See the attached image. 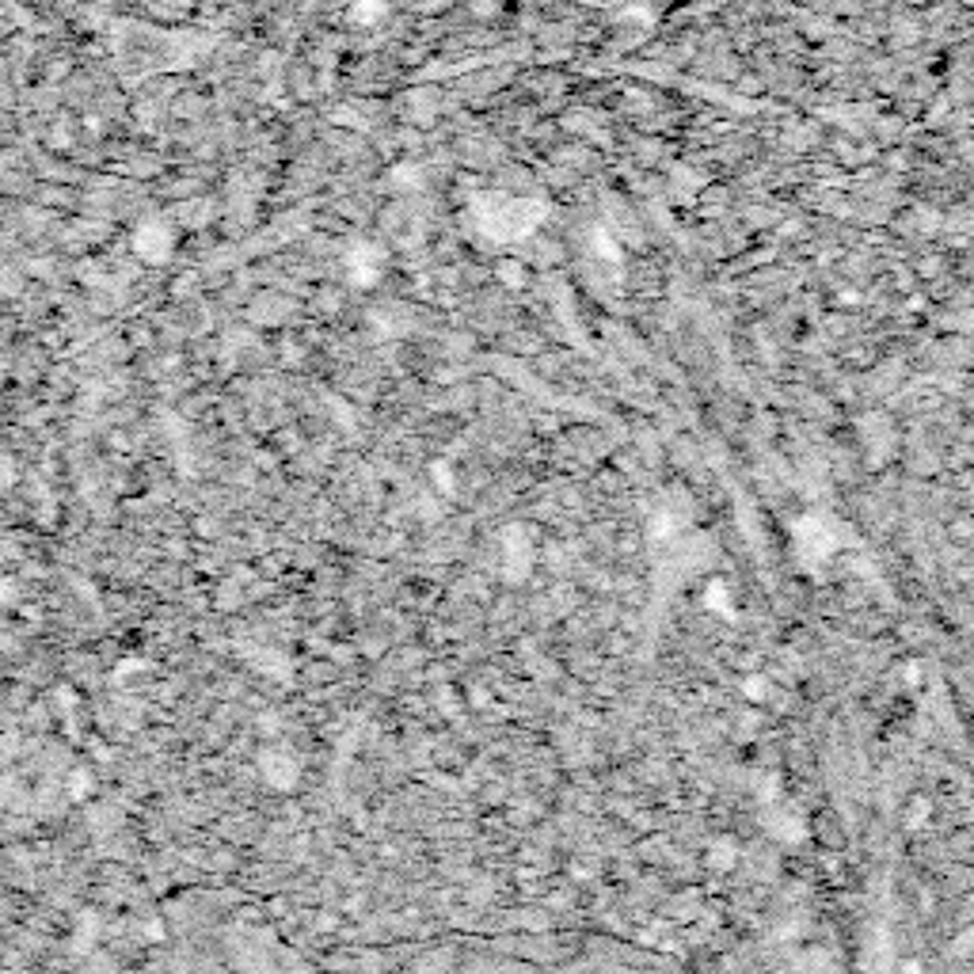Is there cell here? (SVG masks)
<instances>
[{"instance_id":"cell-5","label":"cell","mask_w":974,"mask_h":974,"mask_svg":"<svg viewBox=\"0 0 974 974\" xmlns=\"http://www.w3.org/2000/svg\"><path fill=\"white\" fill-rule=\"evenodd\" d=\"M259 772L267 784L278 788V792H293L301 780V762L285 746H267L259 754Z\"/></svg>"},{"instance_id":"cell-4","label":"cell","mask_w":974,"mask_h":974,"mask_svg":"<svg viewBox=\"0 0 974 974\" xmlns=\"http://www.w3.org/2000/svg\"><path fill=\"white\" fill-rule=\"evenodd\" d=\"M385 275V252L377 244H354L346 252V278L358 290H374Z\"/></svg>"},{"instance_id":"cell-3","label":"cell","mask_w":974,"mask_h":974,"mask_svg":"<svg viewBox=\"0 0 974 974\" xmlns=\"http://www.w3.org/2000/svg\"><path fill=\"white\" fill-rule=\"evenodd\" d=\"M533 533L525 525H507L502 529V575L510 583H525L533 571Z\"/></svg>"},{"instance_id":"cell-6","label":"cell","mask_w":974,"mask_h":974,"mask_svg":"<svg viewBox=\"0 0 974 974\" xmlns=\"http://www.w3.org/2000/svg\"><path fill=\"white\" fill-rule=\"evenodd\" d=\"M765 830H769L772 838H780V841H803L807 838V823H803L792 807H784L780 795L765 803Z\"/></svg>"},{"instance_id":"cell-18","label":"cell","mask_w":974,"mask_h":974,"mask_svg":"<svg viewBox=\"0 0 974 974\" xmlns=\"http://www.w3.org/2000/svg\"><path fill=\"white\" fill-rule=\"evenodd\" d=\"M392 180H400V187H419V172L415 168H400V172H392Z\"/></svg>"},{"instance_id":"cell-13","label":"cell","mask_w":974,"mask_h":974,"mask_svg":"<svg viewBox=\"0 0 974 974\" xmlns=\"http://www.w3.org/2000/svg\"><path fill=\"white\" fill-rule=\"evenodd\" d=\"M591 241H594V252H598L601 259H609V263H617V259H621V247H617L613 236H606V233H601V229H594V236H591Z\"/></svg>"},{"instance_id":"cell-14","label":"cell","mask_w":974,"mask_h":974,"mask_svg":"<svg viewBox=\"0 0 974 974\" xmlns=\"http://www.w3.org/2000/svg\"><path fill=\"white\" fill-rule=\"evenodd\" d=\"M381 12H385L381 0H358V4H354V20L358 23H377L381 20Z\"/></svg>"},{"instance_id":"cell-7","label":"cell","mask_w":974,"mask_h":974,"mask_svg":"<svg viewBox=\"0 0 974 974\" xmlns=\"http://www.w3.org/2000/svg\"><path fill=\"white\" fill-rule=\"evenodd\" d=\"M247 659H252V667L259 670V674L278 678V682H285V685L293 682V667H290V659H285L282 652H270V647H255V652H247Z\"/></svg>"},{"instance_id":"cell-9","label":"cell","mask_w":974,"mask_h":974,"mask_svg":"<svg viewBox=\"0 0 974 974\" xmlns=\"http://www.w3.org/2000/svg\"><path fill=\"white\" fill-rule=\"evenodd\" d=\"M734 861H739V845L728 841V838H716L713 845H708V853H705V864L713 872H731Z\"/></svg>"},{"instance_id":"cell-12","label":"cell","mask_w":974,"mask_h":974,"mask_svg":"<svg viewBox=\"0 0 974 974\" xmlns=\"http://www.w3.org/2000/svg\"><path fill=\"white\" fill-rule=\"evenodd\" d=\"M430 476H435V484H438V491L442 495H458V476L450 473L446 461H435V465H430Z\"/></svg>"},{"instance_id":"cell-2","label":"cell","mask_w":974,"mask_h":974,"mask_svg":"<svg viewBox=\"0 0 974 974\" xmlns=\"http://www.w3.org/2000/svg\"><path fill=\"white\" fill-rule=\"evenodd\" d=\"M130 247H134V255L142 263H149V267H160V263L172 259L175 233L168 229V221L149 218V221H142V226L134 229V236H130Z\"/></svg>"},{"instance_id":"cell-16","label":"cell","mask_w":974,"mask_h":974,"mask_svg":"<svg viewBox=\"0 0 974 974\" xmlns=\"http://www.w3.org/2000/svg\"><path fill=\"white\" fill-rule=\"evenodd\" d=\"M742 693H746L750 701H762L765 693H769V682H765V678H746V682H742Z\"/></svg>"},{"instance_id":"cell-19","label":"cell","mask_w":974,"mask_h":974,"mask_svg":"<svg viewBox=\"0 0 974 974\" xmlns=\"http://www.w3.org/2000/svg\"><path fill=\"white\" fill-rule=\"evenodd\" d=\"M438 708H442L446 716H458V705H453V693L450 690L438 693Z\"/></svg>"},{"instance_id":"cell-20","label":"cell","mask_w":974,"mask_h":974,"mask_svg":"<svg viewBox=\"0 0 974 974\" xmlns=\"http://www.w3.org/2000/svg\"><path fill=\"white\" fill-rule=\"evenodd\" d=\"M145 937H157L160 940V937H165V929H160L157 922H149V925H145Z\"/></svg>"},{"instance_id":"cell-10","label":"cell","mask_w":974,"mask_h":974,"mask_svg":"<svg viewBox=\"0 0 974 974\" xmlns=\"http://www.w3.org/2000/svg\"><path fill=\"white\" fill-rule=\"evenodd\" d=\"M495 275H499V282L507 285V290H522L529 278H525V267L518 259H502L499 267H495Z\"/></svg>"},{"instance_id":"cell-15","label":"cell","mask_w":974,"mask_h":974,"mask_svg":"<svg viewBox=\"0 0 974 974\" xmlns=\"http://www.w3.org/2000/svg\"><path fill=\"white\" fill-rule=\"evenodd\" d=\"M88 792H92V772L76 769L73 777H69V795H73V800H88Z\"/></svg>"},{"instance_id":"cell-8","label":"cell","mask_w":974,"mask_h":974,"mask_svg":"<svg viewBox=\"0 0 974 974\" xmlns=\"http://www.w3.org/2000/svg\"><path fill=\"white\" fill-rule=\"evenodd\" d=\"M701 601H705V609H713L716 617H723V621H734V606H731V591H728V583L713 579V583L705 586V594H701Z\"/></svg>"},{"instance_id":"cell-1","label":"cell","mask_w":974,"mask_h":974,"mask_svg":"<svg viewBox=\"0 0 974 974\" xmlns=\"http://www.w3.org/2000/svg\"><path fill=\"white\" fill-rule=\"evenodd\" d=\"M473 218L484 236H491V241H499V244H510V241H525V236L545 221V206L533 203V198L487 195V198H476Z\"/></svg>"},{"instance_id":"cell-17","label":"cell","mask_w":974,"mask_h":974,"mask_svg":"<svg viewBox=\"0 0 974 974\" xmlns=\"http://www.w3.org/2000/svg\"><path fill=\"white\" fill-rule=\"evenodd\" d=\"M137 670H145V662L142 659H126V662H119V670H114V682H122V678H130V674H137Z\"/></svg>"},{"instance_id":"cell-11","label":"cell","mask_w":974,"mask_h":974,"mask_svg":"<svg viewBox=\"0 0 974 974\" xmlns=\"http://www.w3.org/2000/svg\"><path fill=\"white\" fill-rule=\"evenodd\" d=\"M96 929H99L96 914H81V929H76V937H73V948H76V952L92 948V940H96Z\"/></svg>"}]
</instances>
